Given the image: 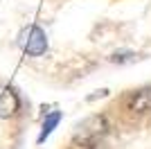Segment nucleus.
Wrapping results in <instances>:
<instances>
[{"label":"nucleus","instance_id":"1","mask_svg":"<svg viewBox=\"0 0 151 149\" xmlns=\"http://www.w3.org/2000/svg\"><path fill=\"white\" fill-rule=\"evenodd\" d=\"M108 133V122L104 115H99V113H95V115H88L86 120H81V122L75 127V140L81 147H97V145L106 138Z\"/></svg>","mask_w":151,"mask_h":149},{"label":"nucleus","instance_id":"2","mask_svg":"<svg viewBox=\"0 0 151 149\" xmlns=\"http://www.w3.org/2000/svg\"><path fill=\"white\" fill-rule=\"evenodd\" d=\"M18 45L27 56H43L45 52H47V48H50V45H47V34L34 23L20 30Z\"/></svg>","mask_w":151,"mask_h":149},{"label":"nucleus","instance_id":"3","mask_svg":"<svg viewBox=\"0 0 151 149\" xmlns=\"http://www.w3.org/2000/svg\"><path fill=\"white\" fill-rule=\"evenodd\" d=\"M20 108V97L12 86H0V118H12Z\"/></svg>","mask_w":151,"mask_h":149},{"label":"nucleus","instance_id":"4","mask_svg":"<svg viewBox=\"0 0 151 149\" xmlns=\"http://www.w3.org/2000/svg\"><path fill=\"white\" fill-rule=\"evenodd\" d=\"M61 111H52V113H47L45 115V120H43V124H41V133H38V138H36V142L38 145H43L47 138L52 136V131L59 127V122H61Z\"/></svg>","mask_w":151,"mask_h":149},{"label":"nucleus","instance_id":"5","mask_svg":"<svg viewBox=\"0 0 151 149\" xmlns=\"http://www.w3.org/2000/svg\"><path fill=\"white\" fill-rule=\"evenodd\" d=\"M111 61L113 63H129V61H135V52L131 50H120V52H115L111 56Z\"/></svg>","mask_w":151,"mask_h":149}]
</instances>
